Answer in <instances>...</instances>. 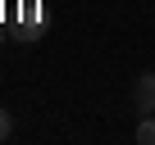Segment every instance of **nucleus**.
<instances>
[{"label":"nucleus","mask_w":155,"mask_h":145,"mask_svg":"<svg viewBox=\"0 0 155 145\" xmlns=\"http://www.w3.org/2000/svg\"><path fill=\"white\" fill-rule=\"evenodd\" d=\"M41 36V0H18V41L32 45Z\"/></svg>","instance_id":"nucleus-1"},{"label":"nucleus","mask_w":155,"mask_h":145,"mask_svg":"<svg viewBox=\"0 0 155 145\" xmlns=\"http://www.w3.org/2000/svg\"><path fill=\"white\" fill-rule=\"evenodd\" d=\"M132 113H155V72H141L132 82Z\"/></svg>","instance_id":"nucleus-2"},{"label":"nucleus","mask_w":155,"mask_h":145,"mask_svg":"<svg viewBox=\"0 0 155 145\" xmlns=\"http://www.w3.org/2000/svg\"><path fill=\"white\" fill-rule=\"evenodd\" d=\"M137 145H155V113H146L137 122Z\"/></svg>","instance_id":"nucleus-3"},{"label":"nucleus","mask_w":155,"mask_h":145,"mask_svg":"<svg viewBox=\"0 0 155 145\" xmlns=\"http://www.w3.org/2000/svg\"><path fill=\"white\" fill-rule=\"evenodd\" d=\"M9 136H14V118L0 109V140H9Z\"/></svg>","instance_id":"nucleus-4"}]
</instances>
